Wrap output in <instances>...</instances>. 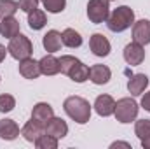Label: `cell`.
<instances>
[{
    "instance_id": "cell-33",
    "label": "cell",
    "mask_w": 150,
    "mask_h": 149,
    "mask_svg": "<svg viewBox=\"0 0 150 149\" xmlns=\"http://www.w3.org/2000/svg\"><path fill=\"white\" fill-rule=\"evenodd\" d=\"M110 2H112V0H110Z\"/></svg>"
},
{
    "instance_id": "cell-15",
    "label": "cell",
    "mask_w": 150,
    "mask_h": 149,
    "mask_svg": "<svg viewBox=\"0 0 150 149\" xmlns=\"http://www.w3.org/2000/svg\"><path fill=\"white\" fill-rule=\"evenodd\" d=\"M40 72L44 75H56L61 72V65H59V60L52 54H45L40 62Z\"/></svg>"
},
{
    "instance_id": "cell-1",
    "label": "cell",
    "mask_w": 150,
    "mask_h": 149,
    "mask_svg": "<svg viewBox=\"0 0 150 149\" xmlns=\"http://www.w3.org/2000/svg\"><path fill=\"white\" fill-rule=\"evenodd\" d=\"M63 109L79 125H86L91 119V105L82 97H68L63 102Z\"/></svg>"
},
{
    "instance_id": "cell-19",
    "label": "cell",
    "mask_w": 150,
    "mask_h": 149,
    "mask_svg": "<svg viewBox=\"0 0 150 149\" xmlns=\"http://www.w3.org/2000/svg\"><path fill=\"white\" fill-rule=\"evenodd\" d=\"M42 44H44L45 51H49V53H56V51H59V49H61V44H63V40H61V34L56 32V30H49V32L44 35V39H42Z\"/></svg>"
},
{
    "instance_id": "cell-2",
    "label": "cell",
    "mask_w": 150,
    "mask_h": 149,
    "mask_svg": "<svg viewBox=\"0 0 150 149\" xmlns=\"http://www.w3.org/2000/svg\"><path fill=\"white\" fill-rule=\"evenodd\" d=\"M134 23V12L127 5H120L113 9L107 18V27L112 32H124Z\"/></svg>"
},
{
    "instance_id": "cell-23",
    "label": "cell",
    "mask_w": 150,
    "mask_h": 149,
    "mask_svg": "<svg viewBox=\"0 0 150 149\" xmlns=\"http://www.w3.org/2000/svg\"><path fill=\"white\" fill-rule=\"evenodd\" d=\"M18 9H19L18 2H14V0H0V19L14 16Z\"/></svg>"
},
{
    "instance_id": "cell-27",
    "label": "cell",
    "mask_w": 150,
    "mask_h": 149,
    "mask_svg": "<svg viewBox=\"0 0 150 149\" xmlns=\"http://www.w3.org/2000/svg\"><path fill=\"white\" fill-rule=\"evenodd\" d=\"M134 133L140 137V140L143 137L150 135V119H138L136 121V126H134Z\"/></svg>"
},
{
    "instance_id": "cell-13",
    "label": "cell",
    "mask_w": 150,
    "mask_h": 149,
    "mask_svg": "<svg viewBox=\"0 0 150 149\" xmlns=\"http://www.w3.org/2000/svg\"><path fill=\"white\" fill-rule=\"evenodd\" d=\"M94 111L100 116H103V117L112 116L113 111H115V100L110 95H100L96 98V102H94Z\"/></svg>"
},
{
    "instance_id": "cell-7",
    "label": "cell",
    "mask_w": 150,
    "mask_h": 149,
    "mask_svg": "<svg viewBox=\"0 0 150 149\" xmlns=\"http://www.w3.org/2000/svg\"><path fill=\"white\" fill-rule=\"evenodd\" d=\"M124 60L131 67L133 65H140L145 60V49H143V46L138 44V42H134V40L131 44H127L124 47Z\"/></svg>"
},
{
    "instance_id": "cell-3",
    "label": "cell",
    "mask_w": 150,
    "mask_h": 149,
    "mask_svg": "<svg viewBox=\"0 0 150 149\" xmlns=\"http://www.w3.org/2000/svg\"><path fill=\"white\" fill-rule=\"evenodd\" d=\"M59 65H61V72L67 74L72 81H75V82H84V81L89 79V67L84 65V63H82L80 60H77L75 56H70V54L61 56Z\"/></svg>"
},
{
    "instance_id": "cell-29",
    "label": "cell",
    "mask_w": 150,
    "mask_h": 149,
    "mask_svg": "<svg viewBox=\"0 0 150 149\" xmlns=\"http://www.w3.org/2000/svg\"><path fill=\"white\" fill-rule=\"evenodd\" d=\"M142 107H143L145 111L150 112V91L143 95V98H142Z\"/></svg>"
},
{
    "instance_id": "cell-4",
    "label": "cell",
    "mask_w": 150,
    "mask_h": 149,
    "mask_svg": "<svg viewBox=\"0 0 150 149\" xmlns=\"http://www.w3.org/2000/svg\"><path fill=\"white\" fill-rule=\"evenodd\" d=\"M7 51H9V54H11L14 60H19V62H21V60L32 56V53H33V44H32V40L26 37V35L18 34L16 37L11 39V42H9V46H7Z\"/></svg>"
},
{
    "instance_id": "cell-6",
    "label": "cell",
    "mask_w": 150,
    "mask_h": 149,
    "mask_svg": "<svg viewBox=\"0 0 150 149\" xmlns=\"http://www.w3.org/2000/svg\"><path fill=\"white\" fill-rule=\"evenodd\" d=\"M110 0H89L87 2V18L91 23L100 25L103 21H107L108 14H110V7H108Z\"/></svg>"
},
{
    "instance_id": "cell-32",
    "label": "cell",
    "mask_w": 150,
    "mask_h": 149,
    "mask_svg": "<svg viewBox=\"0 0 150 149\" xmlns=\"http://www.w3.org/2000/svg\"><path fill=\"white\" fill-rule=\"evenodd\" d=\"M112 148H131V146H129L127 142H113Z\"/></svg>"
},
{
    "instance_id": "cell-16",
    "label": "cell",
    "mask_w": 150,
    "mask_h": 149,
    "mask_svg": "<svg viewBox=\"0 0 150 149\" xmlns=\"http://www.w3.org/2000/svg\"><path fill=\"white\" fill-rule=\"evenodd\" d=\"M0 34H2V37H7V39L16 37L19 34V21L14 16L4 18L0 21Z\"/></svg>"
},
{
    "instance_id": "cell-18",
    "label": "cell",
    "mask_w": 150,
    "mask_h": 149,
    "mask_svg": "<svg viewBox=\"0 0 150 149\" xmlns=\"http://www.w3.org/2000/svg\"><path fill=\"white\" fill-rule=\"evenodd\" d=\"M19 135V126L14 119H0V137L4 140H14Z\"/></svg>"
},
{
    "instance_id": "cell-12",
    "label": "cell",
    "mask_w": 150,
    "mask_h": 149,
    "mask_svg": "<svg viewBox=\"0 0 150 149\" xmlns=\"http://www.w3.org/2000/svg\"><path fill=\"white\" fill-rule=\"evenodd\" d=\"M19 74L23 75L25 79H37L40 72V63L35 62L33 58H25L19 62Z\"/></svg>"
},
{
    "instance_id": "cell-9",
    "label": "cell",
    "mask_w": 150,
    "mask_h": 149,
    "mask_svg": "<svg viewBox=\"0 0 150 149\" xmlns=\"http://www.w3.org/2000/svg\"><path fill=\"white\" fill-rule=\"evenodd\" d=\"M133 40L145 46L150 44V21L149 19H140L133 23Z\"/></svg>"
},
{
    "instance_id": "cell-11",
    "label": "cell",
    "mask_w": 150,
    "mask_h": 149,
    "mask_svg": "<svg viewBox=\"0 0 150 149\" xmlns=\"http://www.w3.org/2000/svg\"><path fill=\"white\" fill-rule=\"evenodd\" d=\"M44 133V123H40L37 119H30L25 126H23V130H21V135L28 140V142H35L38 137Z\"/></svg>"
},
{
    "instance_id": "cell-25",
    "label": "cell",
    "mask_w": 150,
    "mask_h": 149,
    "mask_svg": "<svg viewBox=\"0 0 150 149\" xmlns=\"http://www.w3.org/2000/svg\"><path fill=\"white\" fill-rule=\"evenodd\" d=\"M16 107V98L9 93L0 95V112H11Z\"/></svg>"
},
{
    "instance_id": "cell-24",
    "label": "cell",
    "mask_w": 150,
    "mask_h": 149,
    "mask_svg": "<svg viewBox=\"0 0 150 149\" xmlns=\"http://www.w3.org/2000/svg\"><path fill=\"white\" fill-rule=\"evenodd\" d=\"M35 146L38 149H56L58 148V139L52 137V135H47V133H42L35 140Z\"/></svg>"
},
{
    "instance_id": "cell-10",
    "label": "cell",
    "mask_w": 150,
    "mask_h": 149,
    "mask_svg": "<svg viewBox=\"0 0 150 149\" xmlns=\"http://www.w3.org/2000/svg\"><path fill=\"white\" fill-rule=\"evenodd\" d=\"M89 47H91L93 54H96L100 58L108 56V53H110V42H108V39L105 37V35H101V34H94L91 37Z\"/></svg>"
},
{
    "instance_id": "cell-21",
    "label": "cell",
    "mask_w": 150,
    "mask_h": 149,
    "mask_svg": "<svg viewBox=\"0 0 150 149\" xmlns=\"http://www.w3.org/2000/svg\"><path fill=\"white\" fill-rule=\"evenodd\" d=\"M47 23V18H45V12L40 11V9H33L32 12H28V25L32 30H40L44 28Z\"/></svg>"
},
{
    "instance_id": "cell-5",
    "label": "cell",
    "mask_w": 150,
    "mask_h": 149,
    "mask_svg": "<svg viewBox=\"0 0 150 149\" xmlns=\"http://www.w3.org/2000/svg\"><path fill=\"white\" fill-rule=\"evenodd\" d=\"M138 104L133 100V98H120L119 102H115V117H117V121L119 123H131V121H134L136 119V116H138Z\"/></svg>"
},
{
    "instance_id": "cell-30",
    "label": "cell",
    "mask_w": 150,
    "mask_h": 149,
    "mask_svg": "<svg viewBox=\"0 0 150 149\" xmlns=\"http://www.w3.org/2000/svg\"><path fill=\"white\" fill-rule=\"evenodd\" d=\"M142 146H143L145 149H150V135H147V137L142 139Z\"/></svg>"
},
{
    "instance_id": "cell-20",
    "label": "cell",
    "mask_w": 150,
    "mask_h": 149,
    "mask_svg": "<svg viewBox=\"0 0 150 149\" xmlns=\"http://www.w3.org/2000/svg\"><path fill=\"white\" fill-rule=\"evenodd\" d=\"M52 116H54V111H52V107H51L49 104L38 102V104L33 105V111H32V117H33V119H37V121H40V123L45 125V121H49Z\"/></svg>"
},
{
    "instance_id": "cell-28",
    "label": "cell",
    "mask_w": 150,
    "mask_h": 149,
    "mask_svg": "<svg viewBox=\"0 0 150 149\" xmlns=\"http://www.w3.org/2000/svg\"><path fill=\"white\" fill-rule=\"evenodd\" d=\"M19 9L25 11V12H32L33 9H37L38 5V0H19Z\"/></svg>"
},
{
    "instance_id": "cell-26",
    "label": "cell",
    "mask_w": 150,
    "mask_h": 149,
    "mask_svg": "<svg viewBox=\"0 0 150 149\" xmlns=\"http://www.w3.org/2000/svg\"><path fill=\"white\" fill-rule=\"evenodd\" d=\"M49 12H61L67 7V0H40Z\"/></svg>"
},
{
    "instance_id": "cell-14",
    "label": "cell",
    "mask_w": 150,
    "mask_h": 149,
    "mask_svg": "<svg viewBox=\"0 0 150 149\" xmlns=\"http://www.w3.org/2000/svg\"><path fill=\"white\" fill-rule=\"evenodd\" d=\"M112 77V72L107 65H93L89 69V79L94 82V84H107Z\"/></svg>"
},
{
    "instance_id": "cell-31",
    "label": "cell",
    "mask_w": 150,
    "mask_h": 149,
    "mask_svg": "<svg viewBox=\"0 0 150 149\" xmlns=\"http://www.w3.org/2000/svg\"><path fill=\"white\" fill-rule=\"evenodd\" d=\"M7 53H9V51H7V49H5V47H4V46L0 44V63H2L4 60H5V54H7Z\"/></svg>"
},
{
    "instance_id": "cell-8",
    "label": "cell",
    "mask_w": 150,
    "mask_h": 149,
    "mask_svg": "<svg viewBox=\"0 0 150 149\" xmlns=\"http://www.w3.org/2000/svg\"><path fill=\"white\" fill-rule=\"evenodd\" d=\"M44 133L47 135H52L56 139H63L67 133H68V125L61 119V117H51L49 121H45L44 125Z\"/></svg>"
},
{
    "instance_id": "cell-17",
    "label": "cell",
    "mask_w": 150,
    "mask_h": 149,
    "mask_svg": "<svg viewBox=\"0 0 150 149\" xmlns=\"http://www.w3.org/2000/svg\"><path fill=\"white\" fill-rule=\"evenodd\" d=\"M149 86V77L145 74H134L129 81H127V90L131 95H142L145 91V88Z\"/></svg>"
},
{
    "instance_id": "cell-22",
    "label": "cell",
    "mask_w": 150,
    "mask_h": 149,
    "mask_svg": "<svg viewBox=\"0 0 150 149\" xmlns=\"http://www.w3.org/2000/svg\"><path fill=\"white\" fill-rule=\"evenodd\" d=\"M61 40L67 47H80L82 46V37L79 32H75L74 28H67L63 34H61Z\"/></svg>"
}]
</instances>
